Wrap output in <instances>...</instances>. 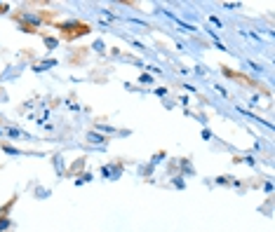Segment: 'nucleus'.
Instances as JSON below:
<instances>
[{
	"label": "nucleus",
	"instance_id": "f257e3e1",
	"mask_svg": "<svg viewBox=\"0 0 275 232\" xmlns=\"http://www.w3.org/2000/svg\"><path fill=\"white\" fill-rule=\"evenodd\" d=\"M19 21H21V28H24V31H33V28L40 26L42 19H40V14H35V12H21Z\"/></svg>",
	"mask_w": 275,
	"mask_h": 232
},
{
	"label": "nucleus",
	"instance_id": "f03ea898",
	"mask_svg": "<svg viewBox=\"0 0 275 232\" xmlns=\"http://www.w3.org/2000/svg\"><path fill=\"white\" fill-rule=\"evenodd\" d=\"M103 176L118 178V176H120V167H103Z\"/></svg>",
	"mask_w": 275,
	"mask_h": 232
},
{
	"label": "nucleus",
	"instance_id": "7ed1b4c3",
	"mask_svg": "<svg viewBox=\"0 0 275 232\" xmlns=\"http://www.w3.org/2000/svg\"><path fill=\"white\" fill-rule=\"evenodd\" d=\"M87 141H90V143L101 145L103 143V136H99V134H94V131H92V134H87Z\"/></svg>",
	"mask_w": 275,
	"mask_h": 232
},
{
	"label": "nucleus",
	"instance_id": "20e7f679",
	"mask_svg": "<svg viewBox=\"0 0 275 232\" xmlns=\"http://www.w3.org/2000/svg\"><path fill=\"white\" fill-rule=\"evenodd\" d=\"M52 66H57L54 59H52V61H42L40 66H35V70H47V68H52Z\"/></svg>",
	"mask_w": 275,
	"mask_h": 232
},
{
	"label": "nucleus",
	"instance_id": "39448f33",
	"mask_svg": "<svg viewBox=\"0 0 275 232\" xmlns=\"http://www.w3.org/2000/svg\"><path fill=\"white\" fill-rule=\"evenodd\" d=\"M10 225H12V223H10V218H5V216H3V218H0V232H5Z\"/></svg>",
	"mask_w": 275,
	"mask_h": 232
},
{
	"label": "nucleus",
	"instance_id": "423d86ee",
	"mask_svg": "<svg viewBox=\"0 0 275 232\" xmlns=\"http://www.w3.org/2000/svg\"><path fill=\"white\" fill-rule=\"evenodd\" d=\"M45 45H47V47H57V40H54V38H47V40H45Z\"/></svg>",
	"mask_w": 275,
	"mask_h": 232
},
{
	"label": "nucleus",
	"instance_id": "0eeeda50",
	"mask_svg": "<svg viewBox=\"0 0 275 232\" xmlns=\"http://www.w3.org/2000/svg\"><path fill=\"white\" fill-rule=\"evenodd\" d=\"M7 134H10L12 138H17V136H19V129H14V127H12V129H7Z\"/></svg>",
	"mask_w": 275,
	"mask_h": 232
},
{
	"label": "nucleus",
	"instance_id": "6e6552de",
	"mask_svg": "<svg viewBox=\"0 0 275 232\" xmlns=\"http://www.w3.org/2000/svg\"><path fill=\"white\" fill-rule=\"evenodd\" d=\"M141 85H151V75H141Z\"/></svg>",
	"mask_w": 275,
	"mask_h": 232
},
{
	"label": "nucleus",
	"instance_id": "1a4fd4ad",
	"mask_svg": "<svg viewBox=\"0 0 275 232\" xmlns=\"http://www.w3.org/2000/svg\"><path fill=\"white\" fill-rule=\"evenodd\" d=\"M5 152H7V155H17V150H14V148H10V145H5Z\"/></svg>",
	"mask_w": 275,
	"mask_h": 232
},
{
	"label": "nucleus",
	"instance_id": "9d476101",
	"mask_svg": "<svg viewBox=\"0 0 275 232\" xmlns=\"http://www.w3.org/2000/svg\"><path fill=\"white\" fill-rule=\"evenodd\" d=\"M7 209H10V204H7V206H3V209H0V218H3V216H5V213H7Z\"/></svg>",
	"mask_w": 275,
	"mask_h": 232
}]
</instances>
